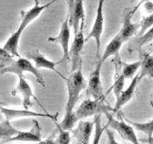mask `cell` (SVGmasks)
Wrapping results in <instances>:
<instances>
[{
	"label": "cell",
	"instance_id": "obj_1",
	"mask_svg": "<svg viewBox=\"0 0 153 144\" xmlns=\"http://www.w3.org/2000/svg\"><path fill=\"white\" fill-rule=\"evenodd\" d=\"M65 81L67 83V98L65 114L60 124L64 129L71 130L78 122L74 114L75 106L80 98L82 92L86 87V81L81 66L76 70L72 71L71 74L68 77H66Z\"/></svg>",
	"mask_w": 153,
	"mask_h": 144
},
{
	"label": "cell",
	"instance_id": "obj_2",
	"mask_svg": "<svg viewBox=\"0 0 153 144\" xmlns=\"http://www.w3.org/2000/svg\"><path fill=\"white\" fill-rule=\"evenodd\" d=\"M10 73L16 75H23V73H29L34 75L36 80L43 87L46 86V82L39 72L38 69L31 63L30 59L26 57H17L14 58L10 64L0 68V74Z\"/></svg>",
	"mask_w": 153,
	"mask_h": 144
},
{
	"label": "cell",
	"instance_id": "obj_3",
	"mask_svg": "<svg viewBox=\"0 0 153 144\" xmlns=\"http://www.w3.org/2000/svg\"><path fill=\"white\" fill-rule=\"evenodd\" d=\"M106 112H111L112 107L105 103V100L88 98L84 100L75 110L74 114L78 121L81 119L94 116L96 115L105 113Z\"/></svg>",
	"mask_w": 153,
	"mask_h": 144
},
{
	"label": "cell",
	"instance_id": "obj_4",
	"mask_svg": "<svg viewBox=\"0 0 153 144\" xmlns=\"http://www.w3.org/2000/svg\"><path fill=\"white\" fill-rule=\"evenodd\" d=\"M105 114L108 119L107 125L114 130L123 140L131 143H138L139 141L134 132V129L126 122L123 117L121 119H117L113 116L111 112H106Z\"/></svg>",
	"mask_w": 153,
	"mask_h": 144
},
{
	"label": "cell",
	"instance_id": "obj_5",
	"mask_svg": "<svg viewBox=\"0 0 153 144\" xmlns=\"http://www.w3.org/2000/svg\"><path fill=\"white\" fill-rule=\"evenodd\" d=\"M105 0H99L96 12L95 19L93 23L92 28L89 34L85 38V42L90 39H94L97 45V56H99L100 46H101V38L104 32L105 16H104V5Z\"/></svg>",
	"mask_w": 153,
	"mask_h": 144
},
{
	"label": "cell",
	"instance_id": "obj_6",
	"mask_svg": "<svg viewBox=\"0 0 153 144\" xmlns=\"http://www.w3.org/2000/svg\"><path fill=\"white\" fill-rule=\"evenodd\" d=\"M84 26H85V21L81 22L79 30L76 34H74V39L72 42L71 46L69 49V58L71 60V71H74L80 66H82L81 54L85 43Z\"/></svg>",
	"mask_w": 153,
	"mask_h": 144
},
{
	"label": "cell",
	"instance_id": "obj_7",
	"mask_svg": "<svg viewBox=\"0 0 153 144\" xmlns=\"http://www.w3.org/2000/svg\"><path fill=\"white\" fill-rule=\"evenodd\" d=\"M102 65V62L100 59L96 67L91 71L88 81L87 93L91 98L105 100V96L103 91L101 79Z\"/></svg>",
	"mask_w": 153,
	"mask_h": 144
},
{
	"label": "cell",
	"instance_id": "obj_8",
	"mask_svg": "<svg viewBox=\"0 0 153 144\" xmlns=\"http://www.w3.org/2000/svg\"><path fill=\"white\" fill-rule=\"evenodd\" d=\"M67 4V15L69 23L76 34L80 27L81 22L85 20L84 0H66Z\"/></svg>",
	"mask_w": 153,
	"mask_h": 144
},
{
	"label": "cell",
	"instance_id": "obj_9",
	"mask_svg": "<svg viewBox=\"0 0 153 144\" xmlns=\"http://www.w3.org/2000/svg\"><path fill=\"white\" fill-rule=\"evenodd\" d=\"M34 6L29 9L21 11V21L18 27L25 31V28L32 22L40 16V15L46 9L56 3L58 0H51L50 2L44 4H40L39 0H34Z\"/></svg>",
	"mask_w": 153,
	"mask_h": 144
},
{
	"label": "cell",
	"instance_id": "obj_10",
	"mask_svg": "<svg viewBox=\"0 0 153 144\" xmlns=\"http://www.w3.org/2000/svg\"><path fill=\"white\" fill-rule=\"evenodd\" d=\"M0 112L5 117V119L10 122L18 119V118H26V117H43V118H48L55 121L57 120V117L58 116V113L55 114V115H52L47 112L45 113H40V112L31 111L29 109H25V108L19 110L13 109V108L0 107Z\"/></svg>",
	"mask_w": 153,
	"mask_h": 144
},
{
	"label": "cell",
	"instance_id": "obj_11",
	"mask_svg": "<svg viewBox=\"0 0 153 144\" xmlns=\"http://www.w3.org/2000/svg\"><path fill=\"white\" fill-rule=\"evenodd\" d=\"M70 28L71 27L69 23L68 16H67V17L61 24L58 35L55 37H49L47 38L48 41L61 45L63 52L62 58L64 61H67V59H69V49H70V34H71Z\"/></svg>",
	"mask_w": 153,
	"mask_h": 144
},
{
	"label": "cell",
	"instance_id": "obj_12",
	"mask_svg": "<svg viewBox=\"0 0 153 144\" xmlns=\"http://www.w3.org/2000/svg\"><path fill=\"white\" fill-rule=\"evenodd\" d=\"M18 78H19V80H18L17 86L16 88L12 92L11 94L15 95V94H19L22 98L23 108L30 109L33 105L32 98H34L37 101H38V99L35 97L31 85L25 80L23 75H18Z\"/></svg>",
	"mask_w": 153,
	"mask_h": 144
},
{
	"label": "cell",
	"instance_id": "obj_13",
	"mask_svg": "<svg viewBox=\"0 0 153 144\" xmlns=\"http://www.w3.org/2000/svg\"><path fill=\"white\" fill-rule=\"evenodd\" d=\"M25 57L28 58V59L32 60L34 62V66L37 69H47V70H52L55 74H57L61 79H63L64 80H66V76L57 69V66L64 62L63 58H61L58 62H53L46 58L43 54L40 53L38 51H37V52H35V53L28 54V55L25 56Z\"/></svg>",
	"mask_w": 153,
	"mask_h": 144
},
{
	"label": "cell",
	"instance_id": "obj_14",
	"mask_svg": "<svg viewBox=\"0 0 153 144\" xmlns=\"http://www.w3.org/2000/svg\"><path fill=\"white\" fill-rule=\"evenodd\" d=\"M77 122V125H75V128L71 130L73 137L76 140L78 143L88 144L94 130V122L81 119Z\"/></svg>",
	"mask_w": 153,
	"mask_h": 144
},
{
	"label": "cell",
	"instance_id": "obj_15",
	"mask_svg": "<svg viewBox=\"0 0 153 144\" xmlns=\"http://www.w3.org/2000/svg\"><path fill=\"white\" fill-rule=\"evenodd\" d=\"M32 128L28 130H18L17 133L7 141L14 142V141H26V142H41V128L37 120L34 119L32 122Z\"/></svg>",
	"mask_w": 153,
	"mask_h": 144
},
{
	"label": "cell",
	"instance_id": "obj_16",
	"mask_svg": "<svg viewBox=\"0 0 153 144\" xmlns=\"http://www.w3.org/2000/svg\"><path fill=\"white\" fill-rule=\"evenodd\" d=\"M138 82L137 74L131 79V82L126 89H123L119 95L116 98V103H115L114 106L112 107V112H118V110H120L123 106H125L128 102L131 100V99L134 96V92H135L136 87Z\"/></svg>",
	"mask_w": 153,
	"mask_h": 144
},
{
	"label": "cell",
	"instance_id": "obj_17",
	"mask_svg": "<svg viewBox=\"0 0 153 144\" xmlns=\"http://www.w3.org/2000/svg\"><path fill=\"white\" fill-rule=\"evenodd\" d=\"M132 16L133 15L130 13V10H128L125 14L122 27L118 32L123 42L126 41L128 39L131 38L132 36L137 34V31H138L139 24L134 23L132 22V20H131Z\"/></svg>",
	"mask_w": 153,
	"mask_h": 144
},
{
	"label": "cell",
	"instance_id": "obj_18",
	"mask_svg": "<svg viewBox=\"0 0 153 144\" xmlns=\"http://www.w3.org/2000/svg\"><path fill=\"white\" fill-rule=\"evenodd\" d=\"M123 43V40H122L119 33L117 32V34L114 36L113 38L108 42L107 46H105L104 52H103L102 56L100 58V61L102 62V64L111 56H117L120 53V49Z\"/></svg>",
	"mask_w": 153,
	"mask_h": 144
},
{
	"label": "cell",
	"instance_id": "obj_19",
	"mask_svg": "<svg viewBox=\"0 0 153 144\" xmlns=\"http://www.w3.org/2000/svg\"><path fill=\"white\" fill-rule=\"evenodd\" d=\"M23 32V30L18 27L17 29L10 34V37L7 39L6 42L4 43V46H2L6 51H7L9 53L15 57L20 56L18 48H19V40H20L21 36H22Z\"/></svg>",
	"mask_w": 153,
	"mask_h": 144
},
{
	"label": "cell",
	"instance_id": "obj_20",
	"mask_svg": "<svg viewBox=\"0 0 153 144\" xmlns=\"http://www.w3.org/2000/svg\"><path fill=\"white\" fill-rule=\"evenodd\" d=\"M123 118L125 120L126 122H128L131 127L135 130H139V131L143 132V134L148 136L149 142L152 143L153 141V119L151 118L149 121L143 122H133L132 120L129 119L125 116L124 115L122 116Z\"/></svg>",
	"mask_w": 153,
	"mask_h": 144
},
{
	"label": "cell",
	"instance_id": "obj_21",
	"mask_svg": "<svg viewBox=\"0 0 153 144\" xmlns=\"http://www.w3.org/2000/svg\"><path fill=\"white\" fill-rule=\"evenodd\" d=\"M140 71L137 74V80L140 82L146 76L152 79L153 76V57L150 54H146L143 57L140 64Z\"/></svg>",
	"mask_w": 153,
	"mask_h": 144
},
{
	"label": "cell",
	"instance_id": "obj_22",
	"mask_svg": "<svg viewBox=\"0 0 153 144\" xmlns=\"http://www.w3.org/2000/svg\"><path fill=\"white\" fill-rule=\"evenodd\" d=\"M18 129L13 127L10 121L5 119L0 123V140L7 142L18 132Z\"/></svg>",
	"mask_w": 153,
	"mask_h": 144
},
{
	"label": "cell",
	"instance_id": "obj_23",
	"mask_svg": "<svg viewBox=\"0 0 153 144\" xmlns=\"http://www.w3.org/2000/svg\"><path fill=\"white\" fill-rule=\"evenodd\" d=\"M140 64H141V61L134 62L131 63H126L124 64L123 68L122 74L125 77V79H132L134 76L135 74L137 73V70L140 69Z\"/></svg>",
	"mask_w": 153,
	"mask_h": 144
},
{
	"label": "cell",
	"instance_id": "obj_24",
	"mask_svg": "<svg viewBox=\"0 0 153 144\" xmlns=\"http://www.w3.org/2000/svg\"><path fill=\"white\" fill-rule=\"evenodd\" d=\"M55 125H56L57 131H58V136L56 137V140L54 141L55 142H58V143H63V144H67L70 142V135L69 130H64V128L59 125L57 120L54 121Z\"/></svg>",
	"mask_w": 153,
	"mask_h": 144
},
{
	"label": "cell",
	"instance_id": "obj_25",
	"mask_svg": "<svg viewBox=\"0 0 153 144\" xmlns=\"http://www.w3.org/2000/svg\"><path fill=\"white\" fill-rule=\"evenodd\" d=\"M153 24V15L152 14H149L147 16H144L141 20L140 22L139 23V28L137 32V36H140L144 34L146 31L152 27Z\"/></svg>",
	"mask_w": 153,
	"mask_h": 144
},
{
	"label": "cell",
	"instance_id": "obj_26",
	"mask_svg": "<svg viewBox=\"0 0 153 144\" xmlns=\"http://www.w3.org/2000/svg\"><path fill=\"white\" fill-rule=\"evenodd\" d=\"M125 80L126 79L123 76V75L122 74V73L118 74L116 76V77H115L114 81V84L111 87V88L112 89V91H113L114 94L116 98L119 95L121 91L123 89L124 86H125Z\"/></svg>",
	"mask_w": 153,
	"mask_h": 144
},
{
	"label": "cell",
	"instance_id": "obj_27",
	"mask_svg": "<svg viewBox=\"0 0 153 144\" xmlns=\"http://www.w3.org/2000/svg\"><path fill=\"white\" fill-rule=\"evenodd\" d=\"M101 115L102 114H98L94 116V123L95 127V136H94V143H98L104 130L101 126Z\"/></svg>",
	"mask_w": 153,
	"mask_h": 144
},
{
	"label": "cell",
	"instance_id": "obj_28",
	"mask_svg": "<svg viewBox=\"0 0 153 144\" xmlns=\"http://www.w3.org/2000/svg\"><path fill=\"white\" fill-rule=\"evenodd\" d=\"M15 56L9 53L3 47L0 46V68L8 65L13 62Z\"/></svg>",
	"mask_w": 153,
	"mask_h": 144
},
{
	"label": "cell",
	"instance_id": "obj_29",
	"mask_svg": "<svg viewBox=\"0 0 153 144\" xmlns=\"http://www.w3.org/2000/svg\"><path fill=\"white\" fill-rule=\"evenodd\" d=\"M137 43L139 44V46H142L143 45L146 44L149 42H152L153 39V28L152 27L149 28L148 31H146L144 34L140 36H137Z\"/></svg>",
	"mask_w": 153,
	"mask_h": 144
},
{
	"label": "cell",
	"instance_id": "obj_30",
	"mask_svg": "<svg viewBox=\"0 0 153 144\" xmlns=\"http://www.w3.org/2000/svg\"><path fill=\"white\" fill-rule=\"evenodd\" d=\"M148 1H150V0H139V2H137V4H136L135 7H134L132 9H131V10H130V13H131V14H132L133 16H134V14H135L136 12L137 11V10H138V9L140 8V6H141L142 4H143V3L146 2H148Z\"/></svg>",
	"mask_w": 153,
	"mask_h": 144
},
{
	"label": "cell",
	"instance_id": "obj_31",
	"mask_svg": "<svg viewBox=\"0 0 153 144\" xmlns=\"http://www.w3.org/2000/svg\"><path fill=\"white\" fill-rule=\"evenodd\" d=\"M0 105H4V104L2 103V102H1V101H0Z\"/></svg>",
	"mask_w": 153,
	"mask_h": 144
}]
</instances>
